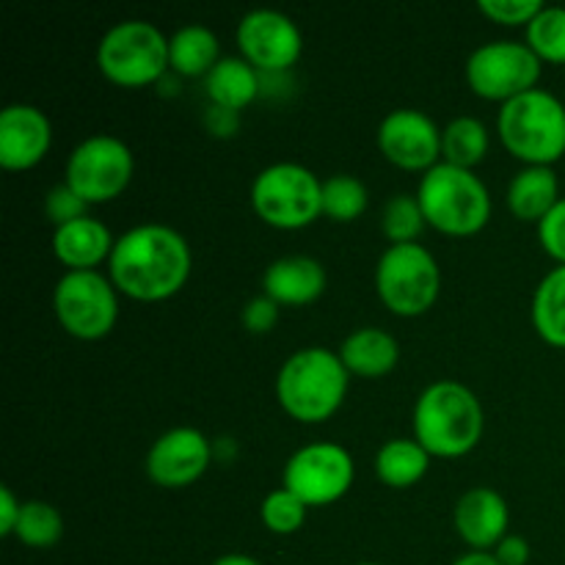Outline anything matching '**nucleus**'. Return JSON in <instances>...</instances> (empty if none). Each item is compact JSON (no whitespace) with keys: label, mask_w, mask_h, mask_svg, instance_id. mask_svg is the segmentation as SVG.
Segmentation results:
<instances>
[{"label":"nucleus","mask_w":565,"mask_h":565,"mask_svg":"<svg viewBox=\"0 0 565 565\" xmlns=\"http://www.w3.org/2000/svg\"><path fill=\"white\" fill-rule=\"evenodd\" d=\"M254 213L276 230H303L323 215V182L298 163H274L252 185Z\"/></svg>","instance_id":"6"},{"label":"nucleus","mask_w":565,"mask_h":565,"mask_svg":"<svg viewBox=\"0 0 565 565\" xmlns=\"http://www.w3.org/2000/svg\"><path fill=\"white\" fill-rule=\"evenodd\" d=\"M539 241L552 259L565 265V199H561L539 224Z\"/></svg>","instance_id":"34"},{"label":"nucleus","mask_w":565,"mask_h":565,"mask_svg":"<svg viewBox=\"0 0 565 565\" xmlns=\"http://www.w3.org/2000/svg\"><path fill=\"white\" fill-rule=\"evenodd\" d=\"M497 132L519 160L552 166L565 154V105L550 92L533 88L502 105Z\"/></svg>","instance_id":"5"},{"label":"nucleus","mask_w":565,"mask_h":565,"mask_svg":"<svg viewBox=\"0 0 565 565\" xmlns=\"http://www.w3.org/2000/svg\"><path fill=\"white\" fill-rule=\"evenodd\" d=\"M557 199V177L550 166H527L508 185V207L522 221H544Z\"/></svg>","instance_id":"21"},{"label":"nucleus","mask_w":565,"mask_h":565,"mask_svg":"<svg viewBox=\"0 0 565 565\" xmlns=\"http://www.w3.org/2000/svg\"><path fill=\"white\" fill-rule=\"evenodd\" d=\"M367 210V188L351 174H334L323 182V215L331 221H356Z\"/></svg>","instance_id":"28"},{"label":"nucleus","mask_w":565,"mask_h":565,"mask_svg":"<svg viewBox=\"0 0 565 565\" xmlns=\"http://www.w3.org/2000/svg\"><path fill=\"white\" fill-rule=\"evenodd\" d=\"M20 513L22 502H17V497L11 494L9 486H3V489H0V535H14Z\"/></svg>","instance_id":"38"},{"label":"nucleus","mask_w":565,"mask_h":565,"mask_svg":"<svg viewBox=\"0 0 565 565\" xmlns=\"http://www.w3.org/2000/svg\"><path fill=\"white\" fill-rule=\"evenodd\" d=\"M494 557L500 561V565H527L530 544L522 535H505V539L494 546Z\"/></svg>","instance_id":"37"},{"label":"nucleus","mask_w":565,"mask_h":565,"mask_svg":"<svg viewBox=\"0 0 565 565\" xmlns=\"http://www.w3.org/2000/svg\"><path fill=\"white\" fill-rule=\"evenodd\" d=\"M527 47L541 61L565 64V9L544 6L541 14L527 25Z\"/></svg>","instance_id":"29"},{"label":"nucleus","mask_w":565,"mask_h":565,"mask_svg":"<svg viewBox=\"0 0 565 565\" xmlns=\"http://www.w3.org/2000/svg\"><path fill=\"white\" fill-rule=\"evenodd\" d=\"M204 86H207V97L213 99V105L243 110L263 92V75L246 58H221Z\"/></svg>","instance_id":"22"},{"label":"nucleus","mask_w":565,"mask_h":565,"mask_svg":"<svg viewBox=\"0 0 565 565\" xmlns=\"http://www.w3.org/2000/svg\"><path fill=\"white\" fill-rule=\"evenodd\" d=\"M541 77V58L519 42H491L475 50L467 61V81L478 97L511 103L533 92Z\"/></svg>","instance_id":"11"},{"label":"nucleus","mask_w":565,"mask_h":565,"mask_svg":"<svg viewBox=\"0 0 565 565\" xmlns=\"http://www.w3.org/2000/svg\"><path fill=\"white\" fill-rule=\"evenodd\" d=\"M307 511L309 508L303 505L292 491L279 489V491H270V494L265 497L259 516H263L265 527H268L270 533L290 535L303 527V522H307Z\"/></svg>","instance_id":"31"},{"label":"nucleus","mask_w":565,"mask_h":565,"mask_svg":"<svg viewBox=\"0 0 565 565\" xmlns=\"http://www.w3.org/2000/svg\"><path fill=\"white\" fill-rule=\"evenodd\" d=\"M243 58L263 75H281L301 58V31L287 14L274 9L248 11L237 25Z\"/></svg>","instance_id":"13"},{"label":"nucleus","mask_w":565,"mask_h":565,"mask_svg":"<svg viewBox=\"0 0 565 565\" xmlns=\"http://www.w3.org/2000/svg\"><path fill=\"white\" fill-rule=\"evenodd\" d=\"M375 287L386 309L401 318H417L436 303L441 274L434 254L419 243L390 246L375 268Z\"/></svg>","instance_id":"8"},{"label":"nucleus","mask_w":565,"mask_h":565,"mask_svg":"<svg viewBox=\"0 0 565 565\" xmlns=\"http://www.w3.org/2000/svg\"><path fill=\"white\" fill-rule=\"evenodd\" d=\"M486 152H489V130L475 116H458L441 132L445 163L472 171V166H478Z\"/></svg>","instance_id":"26"},{"label":"nucleus","mask_w":565,"mask_h":565,"mask_svg":"<svg viewBox=\"0 0 565 565\" xmlns=\"http://www.w3.org/2000/svg\"><path fill=\"white\" fill-rule=\"evenodd\" d=\"M17 539L25 546H33V550H50L61 541L64 535V519L47 502H22L20 522H17L14 530Z\"/></svg>","instance_id":"27"},{"label":"nucleus","mask_w":565,"mask_h":565,"mask_svg":"<svg viewBox=\"0 0 565 565\" xmlns=\"http://www.w3.org/2000/svg\"><path fill=\"white\" fill-rule=\"evenodd\" d=\"M204 125L213 136L218 138H232L241 127V110L232 108H221V105H210L207 116H204Z\"/></svg>","instance_id":"36"},{"label":"nucleus","mask_w":565,"mask_h":565,"mask_svg":"<svg viewBox=\"0 0 565 565\" xmlns=\"http://www.w3.org/2000/svg\"><path fill=\"white\" fill-rule=\"evenodd\" d=\"M430 463V452L417 439H392L375 456L379 478L392 489H408L425 478Z\"/></svg>","instance_id":"24"},{"label":"nucleus","mask_w":565,"mask_h":565,"mask_svg":"<svg viewBox=\"0 0 565 565\" xmlns=\"http://www.w3.org/2000/svg\"><path fill=\"white\" fill-rule=\"evenodd\" d=\"M508 502L494 489L467 491L456 505V530L475 552L500 544L508 533Z\"/></svg>","instance_id":"17"},{"label":"nucleus","mask_w":565,"mask_h":565,"mask_svg":"<svg viewBox=\"0 0 565 565\" xmlns=\"http://www.w3.org/2000/svg\"><path fill=\"white\" fill-rule=\"evenodd\" d=\"M379 147L390 163L406 171L434 169L441 154V132L428 114L414 108L392 110L379 127Z\"/></svg>","instance_id":"14"},{"label":"nucleus","mask_w":565,"mask_h":565,"mask_svg":"<svg viewBox=\"0 0 565 565\" xmlns=\"http://www.w3.org/2000/svg\"><path fill=\"white\" fill-rule=\"evenodd\" d=\"M86 207L88 204L83 202V199L66 185V182L55 185L53 191L47 193V199H44V213H47V218L53 221L55 230L64 224H72V221L77 218H86Z\"/></svg>","instance_id":"33"},{"label":"nucleus","mask_w":565,"mask_h":565,"mask_svg":"<svg viewBox=\"0 0 565 565\" xmlns=\"http://www.w3.org/2000/svg\"><path fill=\"white\" fill-rule=\"evenodd\" d=\"M478 9L500 25H530L541 14V0H480Z\"/></svg>","instance_id":"32"},{"label":"nucleus","mask_w":565,"mask_h":565,"mask_svg":"<svg viewBox=\"0 0 565 565\" xmlns=\"http://www.w3.org/2000/svg\"><path fill=\"white\" fill-rule=\"evenodd\" d=\"M210 441L196 428H174L160 436L147 456V475L163 489H185L210 467Z\"/></svg>","instance_id":"15"},{"label":"nucleus","mask_w":565,"mask_h":565,"mask_svg":"<svg viewBox=\"0 0 565 565\" xmlns=\"http://www.w3.org/2000/svg\"><path fill=\"white\" fill-rule=\"evenodd\" d=\"M533 323L541 340L565 348V265L546 274L535 290Z\"/></svg>","instance_id":"25"},{"label":"nucleus","mask_w":565,"mask_h":565,"mask_svg":"<svg viewBox=\"0 0 565 565\" xmlns=\"http://www.w3.org/2000/svg\"><path fill=\"white\" fill-rule=\"evenodd\" d=\"M452 565H500V561L491 552H469V555L458 557Z\"/></svg>","instance_id":"39"},{"label":"nucleus","mask_w":565,"mask_h":565,"mask_svg":"<svg viewBox=\"0 0 565 565\" xmlns=\"http://www.w3.org/2000/svg\"><path fill=\"white\" fill-rule=\"evenodd\" d=\"M483 436L480 401L456 381L430 384L414 406V439L439 458L467 456Z\"/></svg>","instance_id":"2"},{"label":"nucleus","mask_w":565,"mask_h":565,"mask_svg":"<svg viewBox=\"0 0 565 565\" xmlns=\"http://www.w3.org/2000/svg\"><path fill=\"white\" fill-rule=\"evenodd\" d=\"M340 359L345 370L359 379H384L397 367L401 345L384 329H359L345 337L340 348Z\"/></svg>","instance_id":"20"},{"label":"nucleus","mask_w":565,"mask_h":565,"mask_svg":"<svg viewBox=\"0 0 565 565\" xmlns=\"http://www.w3.org/2000/svg\"><path fill=\"white\" fill-rule=\"evenodd\" d=\"M417 202L425 221L445 235H475L491 218V196L480 177L450 163H436L425 171Z\"/></svg>","instance_id":"4"},{"label":"nucleus","mask_w":565,"mask_h":565,"mask_svg":"<svg viewBox=\"0 0 565 565\" xmlns=\"http://www.w3.org/2000/svg\"><path fill=\"white\" fill-rule=\"evenodd\" d=\"M55 318L75 340H103L119 318L114 281L97 270H66L55 285Z\"/></svg>","instance_id":"9"},{"label":"nucleus","mask_w":565,"mask_h":565,"mask_svg":"<svg viewBox=\"0 0 565 565\" xmlns=\"http://www.w3.org/2000/svg\"><path fill=\"white\" fill-rule=\"evenodd\" d=\"M356 565H381V563H356Z\"/></svg>","instance_id":"41"},{"label":"nucleus","mask_w":565,"mask_h":565,"mask_svg":"<svg viewBox=\"0 0 565 565\" xmlns=\"http://www.w3.org/2000/svg\"><path fill=\"white\" fill-rule=\"evenodd\" d=\"M132 152L114 136H92L77 143L66 163V185L86 204H103L119 196L132 180Z\"/></svg>","instance_id":"10"},{"label":"nucleus","mask_w":565,"mask_h":565,"mask_svg":"<svg viewBox=\"0 0 565 565\" xmlns=\"http://www.w3.org/2000/svg\"><path fill=\"white\" fill-rule=\"evenodd\" d=\"M53 141L50 119L33 105H9L0 114V166L9 171L33 169Z\"/></svg>","instance_id":"16"},{"label":"nucleus","mask_w":565,"mask_h":565,"mask_svg":"<svg viewBox=\"0 0 565 565\" xmlns=\"http://www.w3.org/2000/svg\"><path fill=\"white\" fill-rule=\"evenodd\" d=\"M97 64L99 72L116 86H149L169 70V39L152 22H119L99 42Z\"/></svg>","instance_id":"7"},{"label":"nucleus","mask_w":565,"mask_h":565,"mask_svg":"<svg viewBox=\"0 0 565 565\" xmlns=\"http://www.w3.org/2000/svg\"><path fill=\"white\" fill-rule=\"evenodd\" d=\"M265 296L287 307H303L326 290V270L312 257H281L265 270Z\"/></svg>","instance_id":"19"},{"label":"nucleus","mask_w":565,"mask_h":565,"mask_svg":"<svg viewBox=\"0 0 565 565\" xmlns=\"http://www.w3.org/2000/svg\"><path fill=\"white\" fill-rule=\"evenodd\" d=\"M425 215L419 207L417 196H392L386 202L384 215H381V226H384V235L390 237L392 246H401V243H414L419 237V232L425 230Z\"/></svg>","instance_id":"30"},{"label":"nucleus","mask_w":565,"mask_h":565,"mask_svg":"<svg viewBox=\"0 0 565 565\" xmlns=\"http://www.w3.org/2000/svg\"><path fill=\"white\" fill-rule=\"evenodd\" d=\"M108 263L116 290L136 301H166L191 276V248L171 226L141 224L116 241Z\"/></svg>","instance_id":"1"},{"label":"nucleus","mask_w":565,"mask_h":565,"mask_svg":"<svg viewBox=\"0 0 565 565\" xmlns=\"http://www.w3.org/2000/svg\"><path fill=\"white\" fill-rule=\"evenodd\" d=\"M348 379L351 373L340 353H331L329 348H303L281 364L276 397L298 423H326L345 401Z\"/></svg>","instance_id":"3"},{"label":"nucleus","mask_w":565,"mask_h":565,"mask_svg":"<svg viewBox=\"0 0 565 565\" xmlns=\"http://www.w3.org/2000/svg\"><path fill=\"white\" fill-rule=\"evenodd\" d=\"M213 565H259V563L248 555H224V557H218Z\"/></svg>","instance_id":"40"},{"label":"nucleus","mask_w":565,"mask_h":565,"mask_svg":"<svg viewBox=\"0 0 565 565\" xmlns=\"http://www.w3.org/2000/svg\"><path fill=\"white\" fill-rule=\"evenodd\" d=\"M221 61L218 39L204 25H185L169 39V70L185 77H207Z\"/></svg>","instance_id":"23"},{"label":"nucleus","mask_w":565,"mask_h":565,"mask_svg":"<svg viewBox=\"0 0 565 565\" xmlns=\"http://www.w3.org/2000/svg\"><path fill=\"white\" fill-rule=\"evenodd\" d=\"M279 323V303L270 301L268 296L252 298L243 309V326H246L252 334H268Z\"/></svg>","instance_id":"35"},{"label":"nucleus","mask_w":565,"mask_h":565,"mask_svg":"<svg viewBox=\"0 0 565 565\" xmlns=\"http://www.w3.org/2000/svg\"><path fill=\"white\" fill-rule=\"evenodd\" d=\"M114 246L116 241L108 226L92 215L58 226L53 235V252L66 270H94L99 263L110 259Z\"/></svg>","instance_id":"18"},{"label":"nucleus","mask_w":565,"mask_h":565,"mask_svg":"<svg viewBox=\"0 0 565 565\" xmlns=\"http://www.w3.org/2000/svg\"><path fill=\"white\" fill-rule=\"evenodd\" d=\"M353 458L345 447L309 445L301 447L285 467V489L292 491L307 508L331 505L342 500L353 486Z\"/></svg>","instance_id":"12"}]
</instances>
